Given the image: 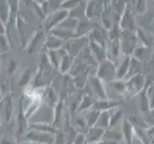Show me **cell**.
Returning a JSON list of instances; mask_svg holds the SVG:
<instances>
[{
    "label": "cell",
    "mask_w": 154,
    "mask_h": 144,
    "mask_svg": "<svg viewBox=\"0 0 154 144\" xmlns=\"http://www.w3.org/2000/svg\"><path fill=\"white\" fill-rule=\"evenodd\" d=\"M30 122L24 110V96H21L18 101V109L17 114V121H15V139L18 142L21 136H24L29 130Z\"/></svg>",
    "instance_id": "cell-1"
},
{
    "label": "cell",
    "mask_w": 154,
    "mask_h": 144,
    "mask_svg": "<svg viewBox=\"0 0 154 144\" xmlns=\"http://www.w3.org/2000/svg\"><path fill=\"white\" fill-rule=\"evenodd\" d=\"M126 83H127L126 97H134V96L139 95L146 88V79L140 73L132 76L128 80H126Z\"/></svg>",
    "instance_id": "cell-2"
},
{
    "label": "cell",
    "mask_w": 154,
    "mask_h": 144,
    "mask_svg": "<svg viewBox=\"0 0 154 144\" xmlns=\"http://www.w3.org/2000/svg\"><path fill=\"white\" fill-rule=\"evenodd\" d=\"M88 84L90 88V91L88 93L91 94L95 99L96 100L108 99L103 80H100L97 76H91L88 79Z\"/></svg>",
    "instance_id": "cell-3"
},
{
    "label": "cell",
    "mask_w": 154,
    "mask_h": 144,
    "mask_svg": "<svg viewBox=\"0 0 154 144\" xmlns=\"http://www.w3.org/2000/svg\"><path fill=\"white\" fill-rule=\"evenodd\" d=\"M97 77H99L103 82L112 83L117 80V70L114 65L110 61H104L100 65L97 72Z\"/></svg>",
    "instance_id": "cell-4"
},
{
    "label": "cell",
    "mask_w": 154,
    "mask_h": 144,
    "mask_svg": "<svg viewBox=\"0 0 154 144\" xmlns=\"http://www.w3.org/2000/svg\"><path fill=\"white\" fill-rule=\"evenodd\" d=\"M25 140L33 141L39 144H47V143H54L55 135L48 134V133H42L35 130L29 129L24 136Z\"/></svg>",
    "instance_id": "cell-5"
},
{
    "label": "cell",
    "mask_w": 154,
    "mask_h": 144,
    "mask_svg": "<svg viewBox=\"0 0 154 144\" xmlns=\"http://www.w3.org/2000/svg\"><path fill=\"white\" fill-rule=\"evenodd\" d=\"M64 100L61 98L54 109H53V119L52 123L54 124L57 129H61L63 123H64Z\"/></svg>",
    "instance_id": "cell-6"
},
{
    "label": "cell",
    "mask_w": 154,
    "mask_h": 144,
    "mask_svg": "<svg viewBox=\"0 0 154 144\" xmlns=\"http://www.w3.org/2000/svg\"><path fill=\"white\" fill-rule=\"evenodd\" d=\"M1 105L4 108V117L7 123H11L14 114V104H13V92L11 91L8 94L1 97Z\"/></svg>",
    "instance_id": "cell-7"
},
{
    "label": "cell",
    "mask_w": 154,
    "mask_h": 144,
    "mask_svg": "<svg viewBox=\"0 0 154 144\" xmlns=\"http://www.w3.org/2000/svg\"><path fill=\"white\" fill-rule=\"evenodd\" d=\"M29 129L35 130L42 133H48V134L56 135L57 132V128L51 123V122H44V121H32L30 122Z\"/></svg>",
    "instance_id": "cell-8"
},
{
    "label": "cell",
    "mask_w": 154,
    "mask_h": 144,
    "mask_svg": "<svg viewBox=\"0 0 154 144\" xmlns=\"http://www.w3.org/2000/svg\"><path fill=\"white\" fill-rule=\"evenodd\" d=\"M122 104H123V101L110 100L109 98L105 100H97V102L94 105L93 109H96L100 111H109L111 110L120 108Z\"/></svg>",
    "instance_id": "cell-9"
},
{
    "label": "cell",
    "mask_w": 154,
    "mask_h": 144,
    "mask_svg": "<svg viewBox=\"0 0 154 144\" xmlns=\"http://www.w3.org/2000/svg\"><path fill=\"white\" fill-rule=\"evenodd\" d=\"M121 132H122V135H123V139L125 142V144L133 143V138L135 136L134 127L132 126L128 118L123 119V121H122Z\"/></svg>",
    "instance_id": "cell-10"
},
{
    "label": "cell",
    "mask_w": 154,
    "mask_h": 144,
    "mask_svg": "<svg viewBox=\"0 0 154 144\" xmlns=\"http://www.w3.org/2000/svg\"><path fill=\"white\" fill-rule=\"evenodd\" d=\"M106 130H103L102 128L94 126L89 128L86 133V141L87 143H98L103 139L104 133Z\"/></svg>",
    "instance_id": "cell-11"
},
{
    "label": "cell",
    "mask_w": 154,
    "mask_h": 144,
    "mask_svg": "<svg viewBox=\"0 0 154 144\" xmlns=\"http://www.w3.org/2000/svg\"><path fill=\"white\" fill-rule=\"evenodd\" d=\"M96 102H97V100L95 99L91 94L86 93L85 95L82 96V100L79 101V104L76 110V113L81 114V113H83V111H88L89 110L93 109V107L96 104Z\"/></svg>",
    "instance_id": "cell-12"
},
{
    "label": "cell",
    "mask_w": 154,
    "mask_h": 144,
    "mask_svg": "<svg viewBox=\"0 0 154 144\" xmlns=\"http://www.w3.org/2000/svg\"><path fill=\"white\" fill-rule=\"evenodd\" d=\"M43 97L46 98V101H47L46 103H47V105H48L49 107H51L52 109H54L55 107H56V105L58 102H60V100L61 99V98L58 97V95L56 92V90L53 88H51V87L47 88Z\"/></svg>",
    "instance_id": "cell-13"
},
{
    "label": "cell",
    "mask_w": 154,
    "mask_h": 144,
    "mask_svg": "<svg viewBox=\"0 0 154 144\" xmlns=\"http://www.w3.org/2000/svg\"><path fill=\"white\" fill-rule=\"evenodd\" d=\"M71 122H72V125L75 127V129L78 131V133H82V134L86 135L89 127L87 126V123L83 116H79V115L74 116Z\"/></svg>",
    "instance_id": "cell-14"
},
{
    "label": "cell",
    "mask_w": 154,
    "mask_h": 144,
    "mask_svg": "<svg viewBox=\"0 0 154 144\" xmlns=\"http://www.w3.org/2000/svg\"><path fill=\"white\" fill-rule=\"evenodd\" d=\"M100 113H102V111H100L96 109H91L87 111L86 114L83 115L84 119H85L86 123H87V126L89 128L96 126L97 122L99 120V117L100 115Z\"/></svg>",
    "instance_id": "cell-15"
},
{
    "label": "cell",
    "mask_w": 154,
    "mask_h": 144,
    "mask_svg": "<svg viewBox=\"0 0 154 144\" xmlns=\"http://www.w3.org/2000/svg\"><path fill=\"white\" fill-rule=\"evenodd\" d=\"M138 96H139V98H138V106H139V110H141V113L146 114L147 111H150L151 109H150L149 101H148L146 89L143 90Z\"/></svg>",
    "instance_id": "cell-16"
},
{
    "label": "cell",
    "mask_w": 154,
    "mask_h": 144,
    "mask_svg": "<svg viewBox=\"0 0 154 144\" xmlns=\"http://www.w3.org/2000/svg\"><path fill=\"white\" fill-rule=\"evenodd\" d=\"M130 67V61L129 58H125L119 66L118 70H117V79H124L125 80L127 74L129 71Z\"/></svg>",
    "instance_id": "cell-17"
},
{
    "label": "cell",
    "mask_w": 154,
    "mask_h": 144,
    "mask_svg": "<svg viewBox=\"0 0 154 144\" xmlns=\"http://www.w3.org/2000/svg\"><path fill=\"white\" fill-rule=\"evenodd\" d=\"M97 127L102 128L103 130H108L110 128V110L102 111L99 117V120L96 124Z\"/></svg>",
    "instance_id": "cell-18"
},
{
    "label": "cell",
    "mask_w": 154,
    "mask_h": 144,
    "mask_svg": "<svg viewBox=\"0 0 154 144\" xmlns=\"http://www.w3.org/2000/svg\"><path fill=\"white\" fill-rule=\"evenodd\" d=\"M112 87L117 90L120 95L124 96V97H126V93H127V83L124 79H117L115 81H113L111 83Z\"/></svg>",
    "instance_id": "cell-19"
},
{
    "label": "cell",
    "mask_w": 154,
    "mask_h": 144,
    "mask_svg": "<svg viewBox=\"0 0 154 144\" xmlns=\"http://www.w3.org/2000/svg\"><path fill=\"white\" fill-rule=\"evenodd\" d=\"M130 123L132 124L134 128H138V129H144L146 130L150 124L147 123V121L142 116H131L128 118Z\"/></svg>",
    "instance_id": "cell-20"
},
{
    "label": "cell",
    "mask_w": 154,
    "mask_h": 144,
    "mask_svg": "<svg viewBox=\"0 0 154 144\" xmlns=\"http://www.w3.org/2000/svg\"><path fill=\"white\" fill-rule=\"evenodd\" d=\"M122 138H123L122 132H118L117 130H115L112 128V129H108V130L105 131L103 139H107V140H111V141L119 142Z\"/></svg>",
    "instance_id": "cell-21"
},
{
    "label": "cell",
    "mask_w": 154,
    "mask_h": 144,
    "mask_svg": "<svg viewBox=\"0 0 154 144\" xmlns=\"http://www.w3.org/2000/svg\"><path fill=\"white\" fill-rule=\"evenodd\" d=\"M122 117H123V110H122V109L117 108L114 110H110V128L109 129H112V128L122 119Z\"/></svg>",
    "instance_id": "cell-22"
},
{
    "label": "cell",
    "mask_w": 154,
    "mask_h": 144,
    "mask_svg": "<svg viewBox=\"0 0 154 144\" xmlns=\"http://www.w3.org/2000/svg\"><path fill=\"white\" fill-rule=\"evenodd\" d=\"M32 78H33L32 71L30 69H26V70H24L23 73L21 74V76L18 80V85L20 87H28L29 84L32 81Z\"/></svg>",
    "instance_id": "cell-23"
},
{
    "label": "cell",
    "mask_w": 154,
    "mask_h": 144,
    "mask_svg": "<svg viewBox=\"0 0 154 144\" xmlns=\"http://www.w3.org/2000/svg\"><path fill=\"white\" fill-rule=\"evenodd\" d=\"M72 62H73V60H72V57L67 55L66 53L64 55H63L61 61H60V71L62 73H66L69 71V69L72 66Z\"/></svg>",
    "instance_id": "cell-24"
},
{
    "label": "cell",
    "mask_w": 154,
    "mask_h": 144,
    "mask_svg": "<svg viewBox=\"0 0 154 144\" xmlns=\"http://www.w3.org/2000/svg\"><path fill=\"white\" fill-rule=\"evenodd\" d=\"M91 47H92L93 55L95 56V58H96L98 61L102 62H104L105 58H106V55H105V53H104L103 48L100 47L99 45H97L96 43H92Z\"/></svg>",
    "instance_id": "cell-25"
},
{
    "label": "cell",
    "mask_w": 154,
    "mask_h": 144,
    "mask_svg": "<svg viewBox=\"0 0 154 144\" xmlns=\"http://www.w3.org/2000/svg\"><path fill=\"white\" fill-rule=\"evenodd\" d=\"M87 81V78L85 76V74H79V75H77L73 80V84L77 88H84Z\"/></svg>",
    "instance_id": "cell-26"
},
{
    "label": "cell",
    "mask_w": 154,
    "mask_h": 144,
    "mask_svg": "<svg viewBox=\"0 0 154 144\" xmlns=\"http://www.w3.org/2000/svg\"><path fill=\"white\" fill-rule=\"evenodd\" d=\"M53 144H68L67 137L65 136V133L62 129H58L57 134L55 135V140Z\"/></svg>",
    "instance_id": "cell-27"
},
{
    "label": "cell",
    "mask_w": 154,
    "mask_h": 144,
    "mask_svg": "<svg viewBox=\"0 0 154 144\" xmlns=\"http://www.w3.org/2000/svg\"><path fill=\"white\" fill-rule=\"evenodd\" d=\"M146 92L147 95L148 101H149L150 109L152 110L154 109V82L146 88Z\"/></svg>",
    "instance_id": "cell-28"
},
{
    "label": "cell",
    "mask_w": 154,
    "mask_h": 144,
    "mask_svg": "<svg viewBox=\"0 0 154 144\" xmlns=\"http://www.w3.org/2000/svg\"><path fill=\"white\" fill-rule=\"evenodd\" d=\"M72 144H87L85 134H82V133H78V135L75 136V138H74Z\"/></svg>",
    "instance_id": "cell-29"
},
{
    "label": "cell",
    "mask_w": 154,
    "mask_h": 144,
    "mask_svg": "<svg viewBox=\"0 0 154 144\" xmlns=\"http://www.w3.org/2000/svg\"><path fill=\"white\" fill-rule=\"evenodd\" d=\"M17 66H18V62H17L14 61V60H13V61H11V62H9V69H8V71H9V73H10L12 76H14V74L15 70H17Z\"/></svg>",
    "instance_id": "cell-30"
},
{
    "label": "cell",
    "mask_w": 154,
    "mask_h": 144,
    "mask_svg": "<svg viewBox=\"0 0 154 144\" xmlns=\"http://www.w3.org/2000/svg\"><path fill=\"white\" fill-rule=\"evenodd\" d=\"M0 144H20L17 139H13V138H7V137H2Z\"/></svg>",
    "instance_id": "cell-31"
},
{
    "label": "cell",
    "mask_w": 154,
    "mask_h": 144,
    "mask_svg": "<svg viewBox=\"0 0 154 144\" xmlns=\"http://www.w3.org/2000/svg\"><path fill=\"white\" fill-rule=\"evenodd\" d=\"M48 44H49V47H51V48H57L60 45V41L56 39H50Z\"/></svg>",
    "instance_id": "cell-32"
},
{
    "label": "cell",
    "mask_w": 154,
    "mask_h": 144,
    "mask_svg": "<svg viewBox=\"0 0 154 144\" xmlns=\"http://www.w3.org/2000/svg\"><path fill=\"white\" fill-rule=\"evenodd\" d=\"M96 144H119V142H117V141H111V140H107V139H102L100 142H98Z\"/></svg>",
    "instance_id": "cell-33"
},
{
    "label": "cell",
    "mask_w": 154,
    "mask_h": 144,
    "mask_svg": "<svg viewBox=\"0 0 154 144\" xmlns=\"http://www.w3.org/2000/svg\"><path fill=\"white\" fill-rule=\"evenodd\" d=\"M20 144H39V143H36V142H33V141H28V140H25V141H21Z\"/></svg>",
    "instance_id": "cell-34"
},
{
    "label": "cell",
    "mask_w": 154,
    "mask_h": 144,
    "mask_svg": "<svg viewBox=\"0 0 154 144\" xmlns=\"http://www.w3.org/2000/svg\"><path fill=\"white\" fill-rule=\"evenodd\" d=\"M149 113L151 114V115H152V117H153V118H154V109H152V110H150V111H149Z\"/></svg>",
    "instance_id": "cell-35"
},
{
    "label": "cell",
    "mask_w": 154,
    "mask_h": 144,
    "mask_svg": "<svg viewBox=\"0 0 154 144\" xmlns=\"http://www.w3.org/2000/svg\"><path fill=\"white\" fill-rule=\"evenodd\" d=\"M149 144H154V136H152V138L150 139V142H149Z\"/></svg>",
    "instance_id": "cell-36"
},
{
    "label": "cell",
    "mask_w": 154,
    "mask_h": 144,
    "mask_svg": "<svg viewBox=\"0 0 154 144\" xmlns=\"http://www.w3.org/2000/svg\"><path fill=\"white\" fill-rule=\"evenodd\" d=\"M87 144H96V143H87Z\"/></svg>",
    "instance_id": "cell-37"
},
{
    "label": "cell",
    "mask_w": 154,
    "mask_h": 144,
    "mask_svg": "<svg viewBox=\"0 0 154 144\" xmlns=\"http://www.w3.org/2000/svg\"><path fill=\"white\" fill-rule=\"evenodd\" d=\"M47 144H53V143H47Z\"/></svg>",
    "instance_id": "cell-38"
}]
</instances>
